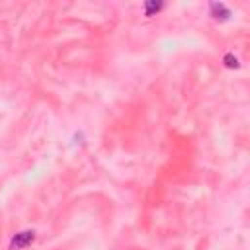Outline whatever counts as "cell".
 <instances>
[{
	"label": "cell",
	"mask_w": 250,
	"mask_h": 250,
	"mask_svg": "<svg viewBox=\"0 0 250 250\" xmlns=\"http://www.w3.org/2000/svg\"><path fill=\"white\" fill-rule=\"evenodd\" d=\"M223 64H225V68H230V70L240 68V61H238V57H234V53H225L223 55Z\"/></svg>",
	"instance_id": "obj_4"
},
{
	"label": "cell",
	"mask_w": 250,
	"mask_h": 250,
	"mask_svg": "<svg viewBox=\"0 0 250 250\" xmlns=\"http://www.w3.org/2000/svg\"><path fill=\"white\" fill-rule=\"evenodd\" d=\"M33 242H35V230H33V229H31V230H20V232H16V234L10 238L8 248H10V250H23V248L31 246Z\"/></svg>",
	"instance_id": "obj_1"
},
{
	"label": "cell",
	"mask_w": 250,
	"mask_h": 250,
	"mask_svg": "<svg viewBox=\"0 0 250 250\" xmlns=\"http://www.w3.org/2000/svg\"><path fill=\"white\" fill-rule=\"evenodd\" d=\"M166 4L164 2H156V0H146L145 4H143V12H145V16H156L162 8H164Z\"/></svg>",
	"instance_id": "obj_3"
},
{
	"label": "cell",
	"mask_w": 250,
	"mask_h": 250,
	"mask_svg": "<svg viewBox=\"0 0 250 250\" xmlns=\"http://www.w3.org/2000/svg\"><path fill=\"white\" fill-rule=\"evenodd\" d=\"M209 14H211L213 20H219V21H227L232 16L230 8L227 4H223V2H211L209 4Z\"/></svg>",
	"instance_id": "obj_2"
}]
</instances>
